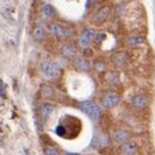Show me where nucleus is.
I'll list each match as a JSON object with an SVG mask.
<instances>
[{
    "instance_id": "nucleus-1",
    "label": "nucleus",
    "mask_w": 155,
    "mask_h": 155,
    "mask_svg": "<svg viewBox=\"0 0 155 155\" xmlns=\"http://www.w3.org/2000/svg\"><path fill=\"white\" fill-rule=\"evenodd\" d=\"M80 109L86 116H88L91 119L97 120L98 118L100 117V109H99V106L97 104L93 103V101H84V103H81L80 104Z\"/></svg>"
},
{
    "instance_id": "nucleus-2",
    "label": "nucleus",
    "mask_w": 155,
    "mask_h": 155,
    "mask_svg": "<svg viewBox=\"0 0 155 155\" xmlns=\"http://www.w3.org/2000/svg\"><path fill=\"white\" fill-rule=\"evenodd\" d=\"M39 69L43 75L48 78H56L60 74V67L51 61H43L39 66Z\"/></svg>"
},
{
    "instance_id": "nucleus-3",
    "label": "nucleus",
    "mask_w": 155,
    "mask_h": 155,
    "mask_svg": "<svg viewBox=\"0 0 155 155\" xmlns=\"http://www.w3.org/2000/svg\"><path fill=\"white\" fill-rule=\"evenodd\" d=\"M119 94L116 93V92H107L103 96V99H101V105L106 109H112L115 107L117 104L119 103Z\"/></svg>"
},
{
    "instance_id": "nucleus-4",
    "label": "nucleus",
    "mask_w": 155,
    "mask_h": 155,
    "mask_svg": "<svg viewBox=\"0 0 155 155\" xmlns=\"http://www.w3.org/2000/svg\"><path fill=\"white\" fill-rule=\"evenodd\" d=\"M96 36V30L94 29H86L82 31V34L80 35L79 38V44L82 48H86L87 45H90V43L92 42V39Z\"/></svg>"
},
{
    "instance_id": "nucleus-5",
    "label": "nucleus",
    "mask_w": 155,
    "mask_h": 155,
    "mask_svg": "<svg viewBox=\"0 0 155 155\" xmlns=\"http://www.w3.org/2000/svg\"><path fill=\"white\" fill-rule=\"evenodd\" d=\"M110 12H111V8L109 6H104L101 8H99L96 15L93 16L92 18V21L94 24H100V23H104L105 20L107 19V17L110 16Z\"/></svg>"
},
{
    "instance_id": "nucleus-6",
    "label": "nucleus",
    "mask_w": 155,
    "mask_h": 155,
    "mask_svg": "<svg viewBox=\"0 0 155 155\" xmlns=\"http://www.w3.org/2000/svg\"><path fill=\"white\" fill-rule=\"evenodd\" d=\"M49 32L53 35V36H56L58 38H62L64 36H67L69 32L66 31V29L63 26H61L58 23H51L49 25Z\"/></svg>"
},
{
    "instance_id": "nucleus-7",
    "label": "nucleus",
    "mask_w": 155,
    "mask_h": 155,
    "mask_svg": "<svg viewBox=\"0 0 155 155\" xmlns=\"http://www.w3.org/2000/svg\"><path fill=\"white\" fill-rule=\"evenodd\" d=\"M149 101L148 98L143 94H136L135 97L133 98V106L136 109H146L148 106Z\"/></svg>"
},
{
    "instance_id": "nucleus-8",
    "label": "nucleus",
    "mask_w": 155,
    "mask_h": 155,
    "mask_svg": "<svg viewBox=\"0 0 155 155\" xmlns=\"http://www.w3.org/2000/svg\"><path fill=\"white\" fill-rule=\"evenodd\" d=\"M130 138V133L127 130H117L114 134V140L117 143H127V141Z\"/></svg>"
},
{
    "instance_id": "nucleus-9",
    "label": "nucleus",
    "mask_w": 155,
    "mask_h": 155,
    "mask_svg": "<svg viewBox=\"0 0 155 155\" xmlns=\"http://www.w3.org/2000/svg\"><path fill=\"white\" fill-rule=\"evenodd\" d=\"M120 153H122V155H136V153H137V146H136L135 143L127 142V143H124L120 147Z\"/></svg>"
},
{
    "instance_id": "nucleus-10",
    "label": "nucleus",
    "mask_w": 155,
    "mask_h": 155,
    "mask_svg": "<svg viewBox=\"0 0 155 155\" xmlns=\"http://www.w3.org/2000/svg\"><path fill=\"white\" fill-rule=\"evenodd\" d=\"M32 36L34 38L37 39V41H41L45 37V29L43 26H36L32 31Z\"/></svg>"
},
{
    "instance_id": "nucleus-11",
    "label": "nucleus",
    "mask_w": 155,
    "mask_h": 155,
    "mask_svg": "<svg viewBox=\"0 0 155 155\" xmlns=\"http://www.w3.org/2000/svg\"><path fill=\"white\" fill-rule=\"evenodd\" d=\"M143 42V38L140 37V36H131L129 38H127V44L130 45V47H135V45H138Z\"/></svg>"
},
{
    "instance_id": "nucleus-12",
    "label": "nucleus",
    "mask_w": 155,
    "mask_h": 155,
    "mask_svg": "<svg viewBox=\"0 0 155 155\" xmlns=\"http://www.w3.org/2000/svg\"><path fill=\"white\" fill-rule=\"evenodd\" d=\"M75 63H77V67L79 69H81V71H85V72H87L88 71V68H90V66H88V63L84 60V58H78L75 60Z\"/></svg>"
},
{
    "instance_id": "nucleus-13",
    "label": "nucleus",
    "mask_w": 155,
    "mask_h": 155,
    "mask_svg": "<svg viewBox=\"0 0 155 155\" xmlns=\"http://www.w3.org/2000/svg\"><path fill=\"white\" fill-rule=\"evenodd\" d=\"M42 12H43L44 16H47V17H51V16L55 13V10H54V7H53L51 5H48V4H47V5L43 6Z\"/></svg>"
},
{
    "instance_id": "nucleus-14",
    "label": "nucleus",
    "mask_w": 155,
    "mask_h": 155,
    "mask_svg": "<svg viewBox=\"0 0 155 155\" xmlns=\"http://www.w3.org/2000/svg\"><path fill=\"white\" fill-rule=\"evenodd\" d=\"M125 54L124 53H118L116 54L115 56H114V61L116 62L118 66H122V64H124V62H125Z\"/></svg>"
},
{
    "instance_id": "nucleus-15",
    "label": "nucleus",
    "mask_w": 155,
    "mask_h": 155,
    "mask_svg": "<svg viewBox=\"0 0 155 155\" xmlns=\"http://www.w3.org/2000/svg\"><path fill=\"white\" fill-rule=\"evenodd\" d=\"M44 154L45 155H61V152L56 149V148H53V147H48V148H44Z\"/></svg>"
},
{
    "instance_id": "nucleus-16",
    "label": "nucleus",
    "mask_w": 155,
    "mask_h": 155,
    "mask_svg": "<svg viewBox=\"0 0 155 155\" xmlns=\"http://www.w3.org/2000/svg\"><path fill=\"white\" fill-rule=\"evenodd\" d=\"M53 111V106L51 105H48V104H44L42 106V114L44 117H48L50 115V112Z\"/></svg>"
},
{
    "instance_id": "nucleus-17",
    "label": "nucleus",
    "mask_w": 155,
    "mask_h": 155,
    "mask_svg": "<svg viewBox=\"0 0 155 155\" xmlns=\"http://www.w3.org/2000/svg\"><path fill=\"white\" fill-rule=\"evenodd\" d=\"M105 38H106V34H105V32H100V34L97 35L98 42H101V41H104Z\"/></svg>"
},
{
    "instance_id": "nucleus-18",
    "label": "nucleus",
    "mask_w": 155,
    "mask_h": 155,
    "mask_svg": "<svg viewBox=\"0 0 155 155\" xmlns=\"http://www.w3.org/2000/svg\"><path fill=\"white\" fill-rule=\"evenodd\" d=\"M4 90H5V85H4V82L1 81V96H2V98L5 97V94H4Z\"/></svg>"
},
{
    "instance_id": "nucleus-19",
    "label": "nucleus",
    "mask_w": 155,
    "mask_h": 155,
    "mask_svg": "<svg viewBox=\"0 0 155 155\" xmlns=\"http://www.w3.org/2000/svg\"><path fill=\"white\" fill-rule=\"evenodd\" d=\"M64 155H80V154H77V153H66Z\"/></svg>"
}]
</instances>
